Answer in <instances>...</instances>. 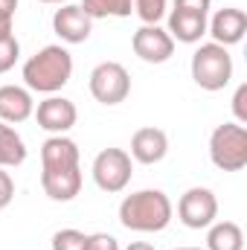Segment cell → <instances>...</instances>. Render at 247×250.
<instances>
[{
	"mask_svg": "<svg viewBox=\"0 0 247 250\" xmlns=\"http://www.w3.org/2000/svg\"><path fill=\"white\" fill-rule=\"evenodd\" d=\"M134 166H131V154L123 148H102L93 160V181L96 187L108 195H117L131 184Z\"/></svg>",
	"mask_w": 247,
	"mask_h": 250,
	"instance_id": "5b68a950",
	"label": "cell"
},
{
	"mask_svg": "<svg viewBox=\"0 0 247 250\" xmlns=\"http://www.w3.org/2000/svg\"><path fill=\"white\" fill-rule=\"evenodd\" d=\"M41 163H44V169H70V166H79V146L70 137L56 134V137H50L41 146Z\"/></svg>",
	"mask_w": 247,
	"mask_h": 250,
	"instance_id": "2e32d148",
	"label": "cell"
},
{
	"mask_svg": "<svg viewBox=\"0 0 247 250\" xmlns=\"http://www.w3.org/2000/svg\"><path fill=\"white\" fill-rule=\"evenodd\" d=\"M35 120H38V128L50 131V134H67L76 120H79V111L70 99L64 96H50L44 102H38V111H35Z\"/></svg>",
	"mask_w": 247,
	"mask_h": 250,
	"instance_id": "30bf717a",
	"label": "cell"
},
{
	"mask_svg": "<svg viewBox=\"0 0 247 250\" xmlns=\"http://www.w3.org/2000/svg\"><path fill=\"white\" fill-rule=\"evenodd\" d=\"M84 250H120V242L111 233H93V236H87Z\"/></svg>",
	"mask_w": 247,
	"mask_h": 250,
	"instance_id": "603a6c76",
	"label": "cell"
},
{
	"mask_svg": "<svg viewBox=\"0 0 247 250\" xmlns=\"http://www.w3.org/2000/svg\"><path fill=\"white\" fill-rule=\"evenodd\" d=\"M206 250H245V233L236 221H212L206 233Z\"/></svg>",
	"mask_w": 247,
	"mask_h": 250,
	"instance_id": "e0dca14e",
	"label": "cell"
},
{
	"mask_svg": "<svg viewBox=\"0 0 247 250\" xmlns=\"http://www.w3.org/2000/svg\"><path fill=\"white\" fill-rule=\"evenodd\" d=\"M178 218L184 221L189 230H204L218 218V198L215 192L206 187H192L186 189L178 201Z\"/></svg>",
	"mask_w": 247,
	"mask_h": 250,
	"instance_id": "52a82bcc",
	"label": "cell"
},
{
	"mask_svg": "<svg viewBox=\"0 0 247 250\" xmlns=\"http://www.w3.org/2000/svg\"><path fill=\"white\" fill-rule=\"evenodd\" d=\"M192 79L201 90H224L233 79V56L227 53V47L209 41V44H201L195 53H192Z\"/></svg>",
	"mask_w": 247,
	"mask_h": 250,
	"instance_id": "3957f363",
	"label": "cell"
},
{
	"mask_svg": "<svg viewBox=\"0 0 247 250\" xmlns=\"http://www.w3.org/2000/svg\"><path fill=\"white\" fill-rule=\"evenodd\" d=\"M23 160H26V146H23L21 134L9 123L0 120V169L21 166Z\"/></svg>",
	"mask_w": 247,
	"mask_h": 250,
	"instance_id": "ac0fdd59",
	"label": "cell"
},
{
	"mask_svg": "<svg viewBox=\"0 0 247 250\" xmlns=\"http://www.w3.org/2000/svg\"><path fill=\"white\" fill-rule=\"evenodd\" d=\"M212 0H175V9L181 12H192V15H209Z\"/></svg>",
	"mask_w": 247,
	"mask_h": 250,
	"instance_id": "484cf974",
	"label": "cell"
},
{
	"mask_svg": "<svg viewBox=\"0 0 247 250\" xmlns=\"http://www.w3.org/2000/svg\"><path fill=\"white\" fill-rule=\"evenodd\" d=\"M12 198H15V181L9 172L0 169V209H6L12 204Z\"/></svg>",
	"mask_w": 247,
	"mask_h": 250,
	"instance_id": "d4e9b609",
	"label": "cell"
},
{
	"mask_svg": "<svg viewBox=\"0 0 247 250\" xmlns=\"http://www.w3.org/2000/svg\"><path fill=\"white\" fill-rule=\"evenodd\" d=\"M41 187L47 192L50 201L67 204L82 192V169L70 166V169H44L41 172Z\"/></svg>",
	"mask_w": 247,
	"mask_h": 250,
	"instance_id": "4fadbf2b",
	"label": "cell"
},
{
	"mask_svg": "<svg viewBox=\"0 0 247 250\" xmlns=\"http://www.w3.org/2000/svg\"><path fill=\"white\" fill-rule=\"evenodd\" d=\"M206 32L212 35L215 44H221V47H233V44H239V41L245 38L247 15L242 12V9H233V6L218 9V12L212 15V21H206Z\"/></svg>",
	"mask_w": 247,
	"mask_h": 250,
	"instance_id": "8fae6325",
	"label": "cell"
},
{
	"mask_svg": "<svg viewBox=\"0 0 247 250\" xmlns=\"http://www.w3.org/2000/svg\"><path fill=\"white\" fill-rule=\"evenodd\" d=\"M172 201L163 189H140L120 204V224L134 233H160L172 221Z\"/></svg>",
	"mask_w": 247,
	"mask_h": 250,
	"instance_id": "6da1fadb",
	"label": "cell"
},
{
	"mask_svg": "<svg viewBox=\"0 0 247 250\" xmlns=\"http://www.w3.org/2000/svg\"><path fill=\"white\" fill-rule=\"evenodd\" d=\"M41 3H70V0H41Z\"/></svg>",
	"mask_w": 247,
	"mask_h": 250,
	"instance_id": "f546056e",
	"label": "cell"
},
{
	"mask_svg": "<svg viewBox=\"0 0 247 250\" xmlns=\"http://www.w3.org/2000/svg\"><path fill=\"white\" fill-rule=\"evenodd\" d=\"M247 84H239V90H236V96H233V114H236V120L239 125H247Z\"/></svg>",
	"mask_w": 247,
	"mask_h": 250,
	"instance_id": "cb8c5ba5",
	"label": "cell"
},
{
	"mask_svg": "<svg viewBox=\"0 0 247 250\" xmlns=\"http://www.w3.org/2000/svg\"><path fill=\"white\" fill-rule=\"evenodd\" d=\"M18 56H21L18 38H15V35L0 38V73H9V70L15 67V62H18Z\"/></svg>",
	"mask_w": 247,
	"mask_h": 250,
	"instance_id": "7402d4cb",
	"label": "cell"
},
{
	"mask_svg": "<svg viewBox=\"0 0 247 250\" xmlns=\"http://www.w3.org/2000/svg\"><path fill=\"white\" fill-rule=\"evenodd\" d=\"M15 9H18V0H0V15H12L15 18Z\"/></svg>",
	"mask_w": 247,
	"mask_h": 250,
	"instance_id": "83f0119b",
	"label": "cell"
},
{
	"mask_svg": "<svg viewBox=\"0 0 247 250\" xmlns=\"http://www.w3.org/2000/svg\"><path fill=\"white\" fill-rule=\"evenodd\" d=\"M166 151H169V137H166V131H160V128H154V125L134 131V137H131V157H134L137 163L154 166V163H160V160L166 157Z\"/></svg>",
	"mask_w": 247,
	"mask_h": 250,
	"instance_id": "7c38bea8",
	"label": "cell"
},
{
	"mask_svg": "<svg viewBox=\"0 0 247 250\" xmlns=\"http://www.w3.org/2000/svg\"><path fill=\"white\" fill-rule=\"evenodd\" d=\"M82 9L90 21H96V18H128L134 12V0H82Z\"/></svg>",
	"mask_w": 247,
	"mask_h": 250,
	"instance_id": "d6986e66",
	"label": "cell"
},
{
	"mask_svg": "<svg viewBox=\"0 0 247 250\" xmlns=\"http://www.w3.org/2000/svg\"><path fill=\"white\" fill-rule=\"evenodd\" d=\"M84 242H87L84 233L67 227V230H59L53 236V250H84Z\"/></svg>",
	"mask_w": 247,
	"mask_h": 250,
	"instance_id": "44dd1931",
	"label": "cell"
},
{
	"mask_svg": "<svg viewBox=\"0 0 247 250\" xmlns=\"http://www.w3.org/2000/svg\"><path fill=\"white\" fill-rule=\"evenodd\" d=\"M53 29H56V35L62 41H67V44H84L90 38V32H93V21L84 15L82 6L64 3L62 9L53 15Z\"/></svg>",
	"mask_w": 247,
	"mask_h": 250,
	"instance_id": "9c48e42d",
	"label": "cell"
},
{
	"mask_svg": "<svg viewBox=\"0 0 247 250\" xmlns=\"http://www.w3.org/2000/svg\"><path fill=\"white\" fill-rule=\"evenodd\" d=\"M90 93L102 105H120L131 93V76L120 62H102L90 73Z\"/></svg>",
	"mask_w": 247,
	"mask_h": 250,
	"instance_id": "8992f818",
	"label": "cell"
},
{
	"mask_svg": "<svg viewBox=\"0 0 247 250\" xmlns=\"http://www.w3.org/2000/svg\"><path fill=\"white\" fill-rule=\"evenodd\" d=\"M32 114H35V102H32V93L26 87H18V84L0 87V120L3 123H26Z\"/></svg>",
	"mask_w": 247,
	"mask_h": 250,
	"instance_id": "5bb4252c",
	"label": "cell"
},
{
	"mask_svg": "<svg viewBox=\"0 0 247 250\" xmlns=\"http://www.w3.org/2000/svg\"><path fill=\"white\" fill-rule=\"evenodd\" d=\"M172 41H181V44H198L204 35H206V15H192V12H181V9H172L169 15V29Z\"/></svg>",
	"mask_w": 247,
	"mask_h": 250,
	"instance_id": "9a60e30c",
	"label": "cell"
},
{
	"mask_svg": "<svg viewBox=\"0 0 247 250\" xmlns=\"http://www.w3.org/2000/svg\"><path fill=\"white\" fill-rule=\"evenodd\" d=\"M131 47H134V53H137L145 64H163L175 56V41H172V35H169L163 26H157V23L140 26V29L134 32V38H131Z\"/></svg>",
	"mask_w": 247,
	"mask_h": 250,
	"instance_id": "ba28073f",
	"label": "cell"
},
{
	"mask_svg": "<svg viewBox=\"0 0 247 250\" xmlns=\"http://www.w3.org/2000/svg\"><path fill=\"white\" fill-rule=\"evenodd\" d=\"M125 250H154V248H151L148 242H131V245H128Z\"/></svg>",
	"mask_w": 247,
	"mask_h": 250,
	"instance_id": "f1b7e54d",
	"label": "cell"
},
{
	"mask_svg": "<svg viewBox=\"0 0 247 250\" xmlns=\"http://www.w3.org/2000/svg\"><path fill=\"white\" fill-rule=\"evenodd\" d=\"M134 12L143 23H157L166 15V0H134Z\"/></svg>",
	"mask_w": 247,
	"mask_h": 250,
	"instance_id": "ffe728a7",
	"label": "cell"
},
{
	"mask_svg": "<svg viewBox=\"0 0 247 250\" xmlns=\"http://www.w3.org/2000/svg\"><path fill=\"white\" fill-rule=\"evenodd\" d=\"M209 160L221 172H242L247 166V128L239 123L218 125L209 137Z\"/></svg>",
	"mask_w": 247,
	"mask_h": 250,
	"instance_id": "277c9868",
	"label": "cell"
},
{
	"mask_svg": "<svg viewBox=\"0 0 247 250\" xmlns=\"http://www.w3.org/2000/svg\"><path fill=\"white\" fill-rule=\"evenodd\" d=\"M73 76V56L59 47V44H50L44 50H38L29 62L23 64V82L29 90H38V93H56L62 90L64 84L70 82Z\"/></svg>",
	"mask_w": 247,
	"mask_h": 250,
	"instance_id": "7a4b0ae2",
	"label": "cell"
},
{
	"mask_svg": "<svg viewBox=\"0 0 247 250\" xmlns=\"http://www.w3.org/2000/svg\"><path fill=\"white\" fill-rule=\"evenodd\" d=\"M175 250H206V248H175Z\"/></svg>",
	"mask_w": 247,
	"mask_h": 250,
	"instance_id": "4dcf8cb0",
	"label": "cell"
},
{
	"mask_svg": "<svg viewBox=\"0 0 247 250\" xmlns=\"http://www.w3.org/2000/svg\"><path fill=\"white\" fill-rule=\"evenodd\" d=\"M12 15H0V38H6V35H12Z\"/></svg>",
	"mask_w": 247,
	"mask_h": 250,
	"instance_id": "4316f807",
	"label": "cell"
}]
</instances>
